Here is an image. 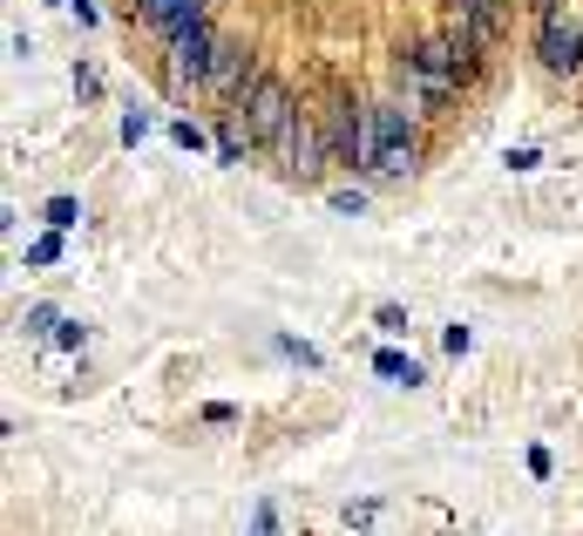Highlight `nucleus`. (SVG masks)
Returning a JSON list of instances; mask_svg holds the SVG:
<instances>
[{
    "mask_svg": "<svg viewBox=\"0 0 583 536\" xmlns=\"http://www.w3.org/2000/svg\"><path fill=\"white\" fill-rule=\"evenodd\" d=\"M238 109H245V136H258V143H271V149L285 143V130H292V96H285V82L258 75V82L238 89Z\"/></svg>",
    "mask_w": 583,
    "mask_h": 536,
    "instance_id": "f257e3e1",
    "label": "nucleus"
},
{
    "mask_svg": "<svg viewBox=\"0 0 583 536\" xmlns=\"http://www.w3.org/2000/svg\"><path fill=\"white\" fill-rule=\"evenodd\" d=\"M326 136H333V157H339V164L373 170V109H367V102L339 96V102L326 109Z\"/></svg>",
    "mask_w": 583,
    "mask_h": 536,
    "instance_id": "f03ea898",
    "label": "nucleus"
},
{
    "mask_svg": "<svg viewBox=\"0 0 583 536\" xmlns=\"http://www.w3.org/2000/svg\"><path fill=\"white\" fill-rule=\"evenodd\" d=\"M421 164V143H414V123H407V109H373V170L380 177H407Z\"/></svg>",
    "mask_w": 583,
    "mask_h": 536,
    "instance_id": "7ed1b4c3",
    "label": "nucleus"
},
{
    "mask_svg": "<svg viewBox=\"0 0 583 536\" xmlns=\"http://www.w3.org/2000/svg\"><path fill=\"white\" fill-rule=\"evenodd\" d=\"M279 157H285V170L299 177V183H319V130H313V116L305 109H292V130H285V143H279Z\"/></svg>",
    "mask_w": 583,
    "mask_h": 536,
    "instance_id": "20e7f679",
    "label": "nucleus"
},
{
    "mask_svg": "<svg viewBox=\"0 0 583 536\" xmlns=\"http://www.w3.org/2000/svg\"><path fill=\"white\" fill-rule=\"evenodd\" d=\"M542 62H550V68H576L583 62V27L550 14V27H542Z\"/></svg>",
    "mask_w": 583,
    "mask_h": 536,
    "instance_id": "39448f33",
    "label": "nucleus"
},
{
    "mask_svg": "<svg viewBox=\"0 0 583 536\" xmlns=\"http://www.w3.org/2000/svg\"><path fill=\"white\" fill-rule=\"evenodd\" d=\"M143 21H157L164 34H183V27H198V0H136Z\"/></svg>",
    "mask_w": 583,
    "mask_h": 536,
    "instance_id": "423d86ee",
    "label": "nucleus"
}]
</instances>
